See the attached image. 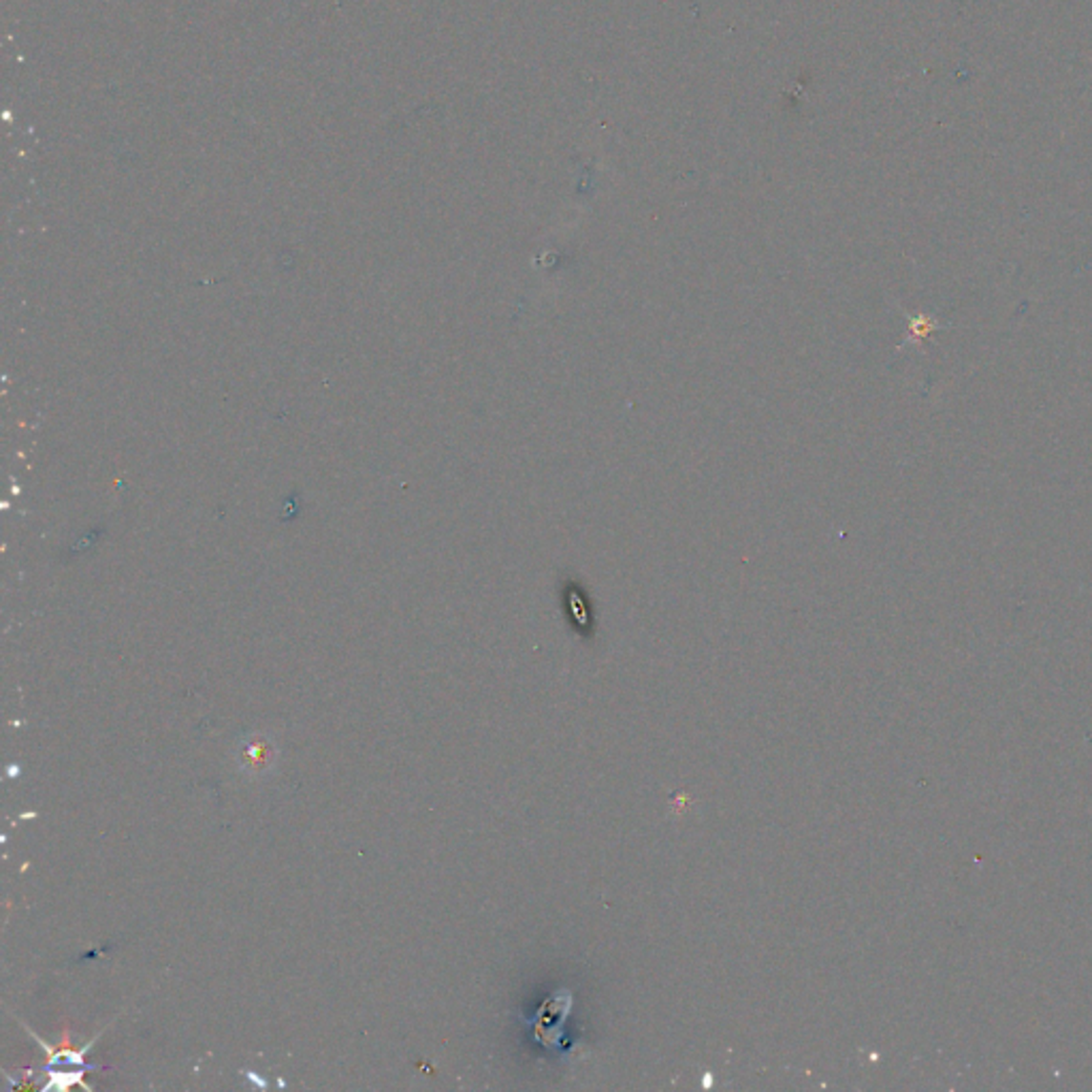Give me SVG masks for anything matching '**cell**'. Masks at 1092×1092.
I'll return each instance as SVG.
<instances>
[{
  "label": "cell",
  "instance_id": "1",
  "mask_svg": "<svg viewBox=\"0 0 1092 1092\" xmlns=\"http://www.w3.org/2000/svg\"><path fill=\"white\" fill-rule=\"evenodd\" d=\"M280 745L271 732L256 730L246 734L233 749L235 768L247 779L265 782V779L278 773L280 766Z\"/></svg>",
  "mask_w": 1092,
  "mask_h": 1092
},
{
  "label": "cell",
  "instance_id": "2",
  "mask_svg": "<svg viewBox=\"0 0 1092 1092\" xmlns=\"http://www.w3.org/2000/svg\"><path fill=\"white\" fill-rule=\"evenodd\" d=\"M937 329H941V325L929 314L911 316L910 318V335L905 337L903 344H911V342L922 344V339H926L931 333L937 332Z\"/></svg>",
  "mask_w": 1092,
  "mask_h": 1092
},
{
  "label": "cell",
  "instance_id": "3",
  "mask_svg": "<svg viewBox=\"0 0 1092 1092\" xmlns=\"http://www.w3.org/2000/svg\"><path fill=\"white\" fill-rule=\"evenodd\" d=\"M247 1078H250V1080H252V1081H254V1084H259V1086H261V1088H265V1086H268V1084H265V1081H263V1080H261V1078H256V1076H254V1073H247Z\"/></svg>",
  "mask_w": 1092,
  "mask_h": 1092
}]
</instances>
